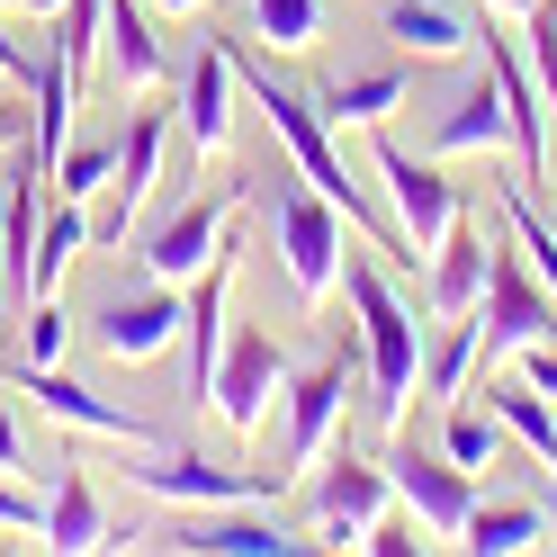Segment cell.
I'll list each match as a JSON object with an SVG mask.
<instances>
[{
	"label": "cell",
	"mask_w": 557,
	"mask_h": 557,
	"mask_svg": "<svg viewBox=\"0 0 557 557\" xmlns=\"http://www.w3.org/2000/svg\"><path fill=\"white\" fill-rule=\"evenodd\" d=\"M234 63H243V54H234ZM243 90H252V109L270 117V135H278V153H288V162L306 171V181H315V189H324V198L342 207V216H351V234L369 243L377 261H396V270H413V261H423V252H413V243L396 234V216H377V207H369V189H360V171L342 162V135L324 126V109H315V99H306V90H288V82L270 73V63H243Z\"/></svg>",
	"instance_id": "1"
},
{
	"label": "cell",
	"mask_w": 557,
	"mask_h": 557,
	"mask_svg": "<svg viewBox=\"0 0 557 557\" xmlns=\"http://www.w3.org/2000/svg\"><path fill=\"white\" fill-rule=\"evenodd\" d=\"M342 297H351V315H360L369 423L377 432H405V405L423 396V324H413V306L396 297V278L377 270L369 243H351V261H342Z\"/></svg>",
	"instance_id": "2"
},
{
	"label": "cell",
	"mask_w": 557,
	"mask_h": 557,
	"mask_svg": "<svg viewBox=\"0 0 557 557\" xmlns=\"http://www.w3.org/2000/svg\"><path fill=\"white\" fill-rule=\"evenodd\" d=\"M270 243H278V270H288V288H297V306H324L333 288H342V261H351V216L306 181V171L288 162V171H270Z\"/></svg>",
	"instance_id": "3"
},
{
	"label": "cell",
	"mask_w": 557,
	"mask_h": 557,
	"mask_svg": "<svg viewBox=\"0 0 557 557\" xmlns=\"http://www.w3.org/2000/svg\"><path fill=\"white\" fill-rule=\"evenodd\" d=\"M476 333H485V369L521 360L531 342H557V288L521 261L512 234H495V270H485V297H476Z\"/></svg>",
	"instance_id": "4"
},
{
	"label": "cell",
	"mask_w": 557,
	"mask_h": 557,
	"mask_svg": "<svg viewBox=\"0 0 557 557\" xmlns=\"http://www.w3.org/2000/svg\"><path fill=\"white\" fill-rule=\"evenodd\" d=\"M351 377H360L351 351H324L315 369H288V387H278V468L288 476H306L333 449V432L351 423Z\"/></svg>",
	"instance_id": "5"
},
{
	"label": "cell",
	"mask_w": 557,
	"mask_h": 557,
	"mask_svg": "<svg viewBox=\"0 0 557 557\" xmlns=\"http://www.w3.org/2000/svg\"><path fill=\"white\" fill-rule=\"evenodd\" d=\"M369 171H377V198H387V216H396V234L413 243V252L432 261V243L468 216V198H459V181L432 162V153H405L396 135H377L369 145Z\"/></svg>",
	"instance_id": "6"
},
{
	"label": "cell",
	"mask_w": 557,
	"mask_h": 557,
	"mask_svg": "<svg viewBox=\"0 0 557 557\" xmlns=\"http://www.w3.org/2000/svg\"><path fill=\"white\" fill-rule=\"evenodd\" d=\"M278 387H288V351H278L261 324H225L216 387H207L216 423H225L234 441H261V432H270V413H278Z\"/></svg>",
	"instance_id": "7"
},
{
	"label": "cell",
	"mask_w": 557,
	"mask_h": 557,
	"mask_svg": "<svg viewBox=\"0 0 557 557\" xmlns=\"http://www.w3.org/2000/svg\"><path fill=\"white\" fill-rule=\"evenodd\" d=\"M181 324H189V297L153 270H145V288H117V297L90 306V342L117 369H153L162 351H181Z\"/></svg>",
	"instance_id": "8"
},
{
	"label": "cell",
	"mask_w": 557,
	"mask_h": 557,
	"mask_svg": "<svg viewBox=\"0 0 557 557\" xmlns=\"http://www.w3.org/2000/svg\"><path fill=\"white\" fill-rule=\"evenodd\" d=\"M0 387H10V396H37L46 423L82 432V441H109V449H145V441H153L145 413H126V405H109V396H90L82 377H63V360H10V369H0Z\"/></svg>",
	"instance_id": "9"
},
{
	"label": "cell",
	"mask_w": 557,
	"mask_h": 557,
	"mask_svg": "<svg viewBox=\"0 0 557 557\" xmlns=\"http://www.w3.org/2000/svg\"><path fill=\"white\" fill-rule=\"evenodd\" d=\"M423 153H432V162H495V153H512L504 82H495V63H485V54H468V73L449 82V99L432 109V126H423Z\"/></svg>",
	"instance_id": "10"
},
{
	"label": "cell",
	"mask_w": 557,
	"mask_h": 557,
	"mask_svg": "<svg viewBox=\"0 0 557 557\" xmlns=\"http://www.w3.org/2000/svg\"><path fill=\"white\" fill-rule=\"evenodd\" d=\"M126 485H135V495H153V504H171V512H198V504H261V495H270V476H243V468H225V459L162 449V441L126 449Z\"/></svg>",
	"instance_id": "11"
},
{
	"label": "cell",
	"mask_w": 557,
	"mask_h": 557,
	"mask_svg": "<svg viewBox=\"0 0 557 557\" xmlns=\"http://www.w3.org/2000/svg\"><path fill=\"white\" fill-rule=\"evenodd\" d=\"M153 548H181V557H297V548H315V531H288L261 504H198Z\"/></svg>",
	"instance_id": "12"
},
{
	"label": "cell",
	"mask_w": 557,
	"mask_h": 557,
	"mask_svg": "<svg viewBox=\"0 0 557 557\" xmlns=\"http://www.w3.org/2000/svg\"><path fill=\"white\" fill-rule=\"evenodd\" d=\"M387 476H396V504L423 521L432 540H459V531H468V512H476V476L449 459L441 441H396V449H387Z\"/></svg>",
	"instance_id": "13"
},
{
	"label": "cell",
	"mask_w": 557,
	"mask_h": 557,
	"mask_svg": "<svg viewBox=\"0 0 557 557\" xmlns=\"http://www.w3.org/2000/svg\"><path fill=\"white\" fill-rule=\"evenodd\" d=\"M243 207V181H216V189H198V198H181L171 216L145 234V270L153 278H171V288H189V278L225 252V216Z\"/></svg>",
	"instance_id": "14"
},
{
	"label": "cell",
	"mask_w": 557,
	"mask_h": 557,
	"mask_svg": "<svg viewBox=\"0 0 557 557\" xmlns=\"http://www.w3.org/2000/svg\"><path fill=\"white\" fill-rule=\"evenodd\" d=\"M387 504H396L387 459H351V449H342V459H315V521H306V531H315V548H360V531Z\"/></svg>",
	"instance_id": "15"
},
{
	"label": "cell",
	"mask_w": 557,
	"mask_h": 557,
	"mask_svg": "<svg viewBox=\"0 0 557 557\" xmlns=\"http://www.w3.org/2000/svg\"><path fill=\"white\" fill-rule=\"evenodd\" d=\"M377 37L405 63H468L485 37V10L476 0H377Z\"/></svg>",
	"instance_id": "16"
},
{
	"label": "cell",
	"mask_w": 557,
	"mask_h": 557,
	"mask_svg": "<svg viewBox=\"0 0 557 557\" xmlns=\"http://www.w3.org/2000/svg\"><path fill=\"white\" fill-rule=\"evenodd\" d=\"M476 54L495 63V82H504V117H512V162H521V181H548V99H540V82H531V54L504 37V18H485Z\"/></svg>",
	"instance_id": "17"
},
{
	"label": "cell",
	"mask_w": 557,
	"mask_h": 557,
	"mask_svg": "<svg viewBox=\"0 0 557 557\" xmlns=\"http://www.w3.org/2000/svg\"><path fill=\"white\" fill-rule=\"evenodd\" d=\"M495 234H504V216H459V225L432 243V261H423V297H432V315H476L485 270H495Z\"/></svg>",
	"instance_id": "18"
},
{
	"label": "cell",
	"mask_w": 557,
	"mask_h": 557,
	"mask_svg": "<svg viewBox=\"0 0 557 557\" xmlns=\"http://www.w3.org/2000/svg\"><path fill=\"white\" fill-rule=\"evenodd\" d=\"M225 297H234V243H225V252L189 278V324H181V396H189V405H207V387H216V351H225Z\"/></svg>",
	"instance_id": "19"
},
{
	"label": "cell",
	"mask_w": 557,
	"mask_h": 557,
	"mask_svg": "<svg viewBox=\"0 0 557 557\" xmlns=\"http://www.w3.org/2000/svg\"><path fill=\"white\" fill-rule=\"evenodd\" d=\"M405 90H413L405 63H351V73H324L306 99L324 109L333 135H377V126H387V109H405Z\"/></svg>",
	"instance_id": "20"
},
{
	"label": "cell",
	"mask_w": 557,
	"mask_h": 557,
	"mask_svg": "<svg viewBox=\"0 0 557 557\" xmlns=\"http://www.w3.org/2000/svg\"><path fill=\"white\" fill-rule=\"evenodd\" d=\"M234 90H243L234 46L207 37V46L181 63V126H189V145H198V153H225V135H234Z\"/></svg>",
	"instance_id": "21"
},
{
	"label": "cell",
	"mask_w": 557,
	"mask_h": 557,
	"mask_svg": "<svg viewBox=\"0 0 557 557\" xmlns=\"http://www.w3.org/2000/svg\"><path fill=\"white\" fill-rule=\"evenodd\" d=\"M46 171H10L0 181V297L37 306V216H46Z\"/></svg>",
	"instance_id": "22"
},
{
	"label": "cell",
	"mask_w": 557,
	"mask_h": 557,
	"mask_svg": "<svg viewBox=\"0 0 557 557\" xmlns=\"http://www.w3.org/2000/svg\"><path fill=\"white\" fill-rule=\"evenodd\" d=\"M46 548L54 557H82V548H117L109 512H99V485L82 459H54V495H46Z\"/></svg>",
	"instance_id": "23"
},
{
	"label": "cell",
	"mask_w": 557,
	"mask_h": 557,
	"mask_svg": "<svg viewBox=\"0 0 557 557\" xmlns=\"http://www.w3.org/2000/svg\"><path fill=\"white\" fill-rule=\"evenodd\" d=\"M99 54H109V73L135 82V90H153V82L171 73V54H162V37H153V10H145V0H99Z\"/></svg>",
	"instance_id": "24"
},
{
	"label": "cell",
	"mask_w": 557,
	"mask_h": 557,
	"mask_svg": "<svg viewBox=\"0 0 557 557\" xmlns=\"http://www.w3.org/2000/svg\"><path fill=\"white\" fill-rule=\"evenodd\" d=\"M162 145H171V126L145 109V117H135L126 135H117V216H109V234H126L135 216H145V198H153V181H162Z\"/></svg>",
	"instance_id": "25"
},
{
	"label": "cell",
	"mask_w": 557,
	"mask_h": 557,
	"mask_svg": "<svg viewBox=\"0 0 557 557\" xmlns=\"http://www.w3.org/2000/svg\"><path fill=\"white\" fill-rule=\"evenodd\" d=\"M485 405H495L504 441H521L540 468H557V405L531 387V377H485Z\"/></svg>",
	"instance_id": "26"
},
{
	"label": "cell",
	"mask_w": 557,
	"mask_h": 557,
	"mask_svg": "<svg viewBox=\"0 0 557 557\" xmlns=\"http://www.w3.org/2000/svg\"><path fill=\"white\" fill-rule=\"evenodd\" d=\"M476 360H485L476 315H441V342H423V396L432 405H459L468 377H476Z\"/></svg>",
	"instance_id": "27"
},
{
	"label": "cell",
	"mask_w": 557,
	"mask_h": 557,
	"mask_svg": "<svg viewBox=\"0 0 557 557\" xmlns=\"http://www.w3.org/2000/svg\"><path fill=\"white\" fill-rule=\"evenodd\" d=\"M459 540H468L476 557H521V548L548 540V512H540V504H485V495H476V512H468Z\"/></svg>",
	"instance_id": "28"
},
{
	"label": "cell",
	"mask_w": 557,
	"mask_h": 557,
	"mask_svg": "<svg viewBox=\"0 0 557 557\" xmlns=\"http://www.w3.org/2000/svg\"><path fill=\"white\" fill-rule=\"evenodd\" d=\"M243 37H261L270 54H315L324 0H243Z\"/></svg>",
	"instance_id": "29"
},
{
	"label": "cell",
	"mask_w": 557,
	"mask_h": 557,
	"mask_svg": "<svg viewBox=\"0 0 557 557\" xmlns=\"http://www.w3.org/2000/svg\"><path fill=\"white\" fill-rule=\"evenodd\" d=\"M441 449L459 459L468 476H485V468H504V423H495V405H441Z\"/></svg>",
	"instance_id": "30"
},
{
	"label": "cell",
	"mask_w": 557,
	"mask_h": 557,
	"mask_svg": "<svg viewBox=\"0 0 557 557\" xmlns=\"http://www.w3.org/2000/svg\"><path fill=\"white\" fill-rule=\"evenodd\" d=\"M82 243H90V207L82 198H54L37 216V297H54V278L82 261Z\"/></svg>",
	"instance_id": "31"
},
{
	"label": "cell",
	"mask_w": 557,
	"mask_h": 557,
	"mask_svg": "<svg viewBox=\"0 0 557 557\" xmlns=\"http://www.w3.org/2000/svg\"><path fill=\"white\" fill-rule=\"evenodd\" d=\"M495 216H504V234L521 243V261H531L548 288H557V225L531 207V189H521V181H504V189H495Z\"/></svg>",
	"instance_id": "32"
},
{
	"label": "cell",
	"mask_w": 557,
	"mask_h": 557,
	"mask_svg": "<svg viewBox=\"0 0 557 557\" xmlns=\"http://www.w3.org/2000/svg\"><path fill=\"white\" fill-rule=\"evenodd\" d=\"M46 181H54V198H82V207H90L99 189L117 181V145H63Z\"/></svg>",
	"instance_id": "33"
},
{
	"label": "cell",
	"mask_w": 557,
	"mask_h": 557,
	"mask_svg": "<svg viewBox=\"0 0 557 557\" xmlns=\"http://www.w3.org/2000/svg\"><path fill=\"white\" fill-rule=\"evenodd\" d=\"M521 54H531V82H540V99H548V117H557V0H531V18H521Z\"/></svg>",
	"instance_id": "34"
},
{
	"label": "cell",
	"mask_w": 557,
	"mask_h": 557,
	"mask_svg": "<svg viewBox=\"0 0 557 557\" xmlns=\"http://www.w3.org/2000/svg\"><path fill=\"white\" fill-rule=\"evenodd\" d=\"M63 342H73V315L54 297H37L27 306V360H63Z\"/></svg>",
	"instance_id": "35"
},
{
	"label": "cell",
	"mask_w": 557,
	"mask_h": 557,
	"mask_svg": "<svg viewBox=\"0 0 557 557\" xmlns=\"http://www.w3.org/2000/svg\"><path fill=\"white\" fill-rule=\"evenodd\" d=\"M0 468L27 476V432H18V413H10V387H0Z\"/></svg>",
	"instance_id": "36"
},
{
	"label": "cell",
	"mask_w": 557,
	"mask_h": 557,
	"mask_svg": "<svg viewBox=\"0 0 557 557\" xmlns=\"http://www.w3.org/2000/svg\"><path fill=\"white\" fill-rule=\"evenodd\" d=\"M521 377H531V387L557 405V342H531V351H521Z\"/></svg>",
	"instance_id": "37"
},
{
	"label": "cell",
	"mask_w": 557,
	"mask_h": 557,
	"mask_svg": "<svg viewBox=\"0 0 557 557\" xmlns=\"http://www.w3.org/2000/svg\"><path fill=\"white\" fill-rule=\"evenodd\" d=\"M0 82H37V54L10 37V18H0Z\"/></svg>",
	"instance_id": "38"
},
{
	"label": "cell",
	"mask_w": 557,
	"mask_h": 557,
	"mask_svg": "<svg viewBox=\"0 0 557 557\" xmlns=\"http://www.w3.org/2000/svg\"><path fill=\"white\" fill-rule=\"evenodd\" d=\"M476 10H485V18H504V27H521V18H531V0H476Z\"/></svg>",
	"instance_id": "39"
},
{
	"label": "cell",
	"mask_w": 557,
	"mask_h": 557,
	"mask_svg": "<svg viewBox=\"0 0 557 557\" xmlns=\"http://www.w3.org/2000/svg\"><path fill=\"white\" fill-rule=\"evenodd\" d=\"M145 10H162V18H198L207 0H145Z\"/></svg>",
	"instance_id": "40"
},
{
	"label": "cell",
	"mask_w": 557,
	"mask_h": 557,
	"mask_svg": "<svg viewBox=\"0 0 557 557\" xmlns=\"http://www.w3.org/2000/svg\"><path fill=\"white\" fill-rule=\"evenodd\" d=\"M18 135H27V117H18V109H0V153H10Z\"/></svg>",
	"instance_id": "41"
},
{
	"label": "cell",
	"mask_w": 557,
	"mask_h": 557,
	"mask_svg": "<svg viewBox=\"0 0 557 557\" xmlns=\"http://www.w3.org/2000/svg\"><path fill=\"white\" fill-rule=\"evenodd\" d=\"M18 10H27V18H63V0H18Z\"/></svg>",
	"instance_id": "42"
},
{
	"label": "cell",
	"mask_w": 557,
	"mask_h": 557,
	"mask_svg": "<svg viewBox=\"0 0 557 557\" xmlns=\"http://www.w3.org/2000/svg\"><path fill=\"white\" fill-rule=\"evenodd\" d=\"M548 476H557V468H548Z\"/></svg>",
	"instance_id": "43"
}]
</instances>
